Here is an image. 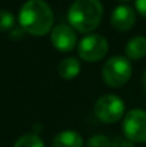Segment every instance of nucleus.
<instances>
[{
  "label": "nucleus",
  "mask_w": 146,
  "mask_h": 147,
  "mask_svg": "<svg viewBox=\"0 0 146 147\" xmlns=\"http://www.w3.org/2000/svg\"><path fill=\"white\" fill-rule=\"evenodd\" d=\"M20 25L26 32L34 36L47 35L52 30L53 12L44 0H27L18 14Z\"/></svg>",
  "instance_id": "1"
},
{
  "label": "nucleus",
  "mask_w": 146,
  "mask_h": 147,
  "mask_svg": "<svg viewBox=\"0 0 146 147\" xmlns=\"http://www.w3.org/2000/svg\"><path fill=\"white\" fill-rule=\"evenodd\" d=\"M111 26L119 31H127L136 23V12L129 5H119L111 13Z\"/></svg>",
  "instance_id": "8"
},
{
  "label": "nucleus",
  "mask_w": 146,
  "mask_h": 147,
  "mask_svg": "<svg viewBox=\"0 0 146 147\" xmlns=\"http://www.w3.org/2000/svg\"><path fill=\"white\" fill-rule=\"evenodd\" d=\"M119 1H122V3H128V1H132V0H119Z\"/></svg>",
  "instance_id": "19"
},
{
  "label": "nucleus",
  "mask_w": 146,
  "mask_h": 147,
  "mask_svg": "<svg viewBox=\"0 0 146 147\" xmlns=\"http://www.w3.org/2000/svg\"><path fill=\"white\" fill-rule=\"evenodd\" d=\"M123 132L131 142H146V111L133 109L127 112L123 121Z\"/></svg>",
  "instance_id": "6"
},
{
  "label": "nucleus",
  "mask_w": 146,
  "mask_h": 147,
  "mask_svg": "<svg viewBox=\"0 0 146 147\" xmlns=\"http://www.w3.org/2000/svg\"><path fill=\"white\" fill-rule=\"evenodd\" d=\"M111 141L106 136L97 134L88 140V147H110Z\"/></svg>",
  "instance_id": "14"
},
{
  "label": "nucleus",
  "mask_w": 146,
  "mask_h": 147,
  "mask_svg": "<svg viewBox=\"0 0 146 147\" xmlns=\"http://www.w3.org/2000/svg\"><path fill=\"white\" fill-rule=\"evenodd\" d=\"M126 105L120 97L115 94H105L97 99L95 105V114L101 121L111 124L120 120L124 115Z\"/></svg>",
  "instance_id": "4"
},
{
  "label": "nucleus",
  "mask_w": 146,
  "mask_h": 147,
  "mask_svg": "<svg viewBox=\"0 0 146 147\" xmlns=\"http://www.w3.org/2000/svg\"><path fill=\"white\" fill-rule=\"evenodd\" d=\"M126 54L131 59H141L146 56V38L133 36L126 45Z\"/></svg>",
  "instance_id": "10"
},
{
  "label": "nucleus",
  "mask_w": 146,
  "mask_h": 147,
  "mask_svg": "<svg viewBox=\"0 0 146 147\" xmlns=\"http://www.w3.org/2000/svg\"><path fill=\"white\" fill-rule=\"evenodd\" d=\"M132 75L131 62L123 56H114L105 62L102 67L103 81L109 86L119 88L129 80Z\"/></svg>",
  "instance_id": "3"
},
{
  "label": "nucleus",
  "mask_w": 146,
  "mask_h": 147,
  "mask_svg": "<svg viewBox=\"0 0 146 147\" xmlns=\"http://www.w3.org/2000/svg\"><path fill=\"white\" fill-rule=\"evenodd\" d=\"M142 84H144V89H145V92H146V70H145V72H144V76H142Z\"/></svg>",
  "instance_id": "18"
},
{
  "label": "nucleus",
  "mask_w": 146,
  "mask_h": 147,
  "mask_svg": "<svg viewBox=\"0 0 146 147\" xmlns=\"http://www.w3.org/2000/svg\"><path fill=\"white\" fill-rule=\"evenodd\" d=\"M13 147H45L44 142L41 141L40 137H38L36 134L32 133H27L23 134L16 141Z\"/></svg>",
  "instance_id": "12"
},
{
  "label": "nucleus",
  "mask_w": 146,
  "mask_h": 147,
  "mask_svg": "<svg viewBox=\"0 0 146 147\" xmlns=\"http://www.w3.org/2000/svg\"><path fill=\"white\" fill-rule=\"evenodd\" d=\"M102 16L103 7L100 0H75L67 12L71 27L83 34L97 28Z\"/></svg>",
  "instance_id": "2"
},
{
  "label": "nucleus",
  "mask_w": 146,
  "mask_h": 147,
  "mask_svg": "<svg viewBox=\"0 0 146 147\" xmlns=\"http://www.w3.org/2000/svg\"><path fill=\"white\" fill-rule=\"evenodd\" d=\"M51 43L59 52H70L74 49L76 44V34L74 28L69 25H57L52 30L51 34Z\"/></svg>",
  "instance_id": "7"
},
{
  "label": "nucleus",
  "mask_w": 146,
  "mask_h": 147,
  "mask_svg": "<svg viewBox=\"0 0 146 147\" xmlns=\"http://www.w3.org/2000/svg\"><path fill=\"white\" fill-rule=\"evenodd\" d=\"M136 8L140 14L146 18V0H136Z\"/></svg>",
  "instance_id": "17"
},
{
  "label": "nucleus",
  "mask_w": 146,
  "mask_h": 147,
  "mask_svg": "<svg viewBox=\"0 0 146 147\" xmlns=\"http://www.w3.org/2000/svg\"><path fill=\"white\" fill-rule=\"evenodd\" d=\"M110 147H135L133 143L129 140L123 137H115L113 141H111V146Z\"/></svg>",
  "instance_id": "15"
},
{
  "label": "nucleus",
  "mask_w": 146,
  "mask_h": 147,
  "mask_svg": "<svg viewBox=\"0 0 146 147\" xmlns=\"http://www.w3.org/2000/svg\"><path fill=\"white\" fill-rule=\"evenodd\" d=\"M52 147H83V138L75 130H64L53 138Z\"/></svg>",
  "instance_id": "9"
},
{
  "label": "nucleus",
  "mask_w": 146,
  "mask_h": 147,
  "mask_svg": "<svg viewBox=\"0 0 146 147\" xmlns=\"http://www.w3.org/2000/svg\"><path fill=\"white\" fill-rule=\"evenodd\" d=\"M14 27V16L7 9H0V31H8Z\"/></svg>",
  "instance_id": "13"
},
{
  "label": "nucleus",
  "mask_w": 146,
  "mask_h": 147,
  "mask_svg": "<svg viewBox=\"0 0 146 147\" xmlns=\"http://www.w3.org/2000/svg\"><path fill=\"white\" fill-rule=\"evenodd\" d=\"M25 32L26 31L23 30L22 27H13L12 30H10V34H9V36H10V39H13V40H20V39H22L23 36H25Z\"/></svg>",
  "instance_id": "16"
},
{
  "label": "nucleus",
  "mask_w": 146,
  "mask_h": 147,
  "mask_svg": "<svg viewBox=\"0 0 146 147\" xmlns=\"http://www.w3.org/2000/svg\"><path fill=\"white\" fill-rule=\"evenodd\" d=\"M80 71V62L75 57H67L58 65V74L62 79L70 80L74 79Z\"/></svg>",
  "instance_id": "11"
},
{
  "label": "nucleus",
  "mask_w": 146,
  "mask_h": 147,
  "mask_svg": "<svg viewBox=\"0 0 146 147\" xmlns=\"http://www.w3.org/2000/svg\"><path fill=\"white\" fill-rule=\"evenodd\" d=\"M109 43L102 35L89 34L80 40L78 45V53L82 59L87 62H97L106 56Z\"/></svg>",
  "instance_id": "5"
}]
</instances>
